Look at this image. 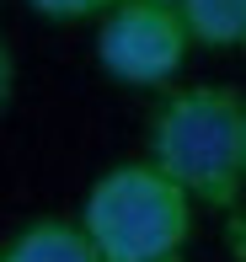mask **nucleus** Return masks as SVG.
Here are the masks:
<instances>
[{"label":"nucleus","instance_id":"obj_5","mask_svg":"<svg viewBox=\"0 0 246 262\" xmlns=\"http://www.w3.org/2000/svg\"><path fill=\"white\" fill-rule=\"evenodd\" d=\"M182 16L198 49L246 54V0H182Z\"/></svg>","mask_w":246,"mask_h":262},{"label":"nucleus","instance_id":"obj_9","mask_svg":"<svg viewBox=\"0 0 246 262\" xmlns=\"http://www.w3.org/2000/svg\"><path fill=\"white\" fill-rule=\"evenodd\" d=\"M177 262H182V257H177Z\"/></svg>","mask_w":246,"mask_h":262},{"label":"nucleus","instance_id":"obj_7","mask_svg":"<svg viewBox=\"0 0 246 262\" xmlns=\"http://www.w3.org/2000/svg\"><path fill=\"white\" fill-rule=\"evenodd\" d=\"M225 252H230V262H246V204L225 214Z\"/></svg>","mask_w":246,"mask_h":262},{"label":"nucleus","instance_id":"obj_4","mask_svg":"<svg viewBox=\"0 0 246 262\" xmlns=\"http://www.w3.org/2000/svg\"><path fill=\"white\" fill-rule=\"evenodd\" d=\"M0 262H102V252H97V241L86 235L80 220L43 214V220H27L0 246Z\"/></svg>","mask_w":246,"mask_h":262},{"label":"nucleus","instance_id":"obj_6","mask_svg":"<svg viewBox=\"0 0 246 262\" xmlns=\"http://www.w3.org/2000/svg\"><path fill=\"white\" fill-rule=\"evenodd\" d=\"M118 0H27V11L49 21H86V16H107Z\"/></svg>","mask_w":246,"mask_h":262},{"label":"nucleus","instance_id":"obj_1","mask_svg":"<svg viewBox=\"0 0 246 262\" xmlns=\"http://www.w3.org/2000/svg\"><path fill=\"white\" fill-rule=\"evenodd\" d=\"M145 161H155L193 204L236 209L246 182V102L225 86H177L145 123Z\"/></svg>","mask_w":246,"mask_h":262},{"label":"nucleus","instance_id":"obj_8","mask_svg":"<svg viewBox=\"0 0 246 262\" xmlns=\"http://www.w3.org/2000/svg\"><path fill=\"white\" fill-rule=\"evenodd\" d=\"M166 6H182V0H166Z\"/></svg>","mask_w":246,"mask_h":262},{"label":"nucleus","instance_id":"obj_3","mask_svg":"<svg viewBox=\"0 0 246 262\" xmlns=\"http://www.w3.org/2000/svg\"><path fill=\"white\" fill-rule=\"evenodd\" d=\"M193 32L182 6L166 0H118L107 16H97V64L118 86H166L182 70Z\"/></svg>","mask_w":246,"mask_h":262},{"label":"nucleus","instance_id":"obj_2","mask_svg":"<svg viewBox=\"0 0 246 262\" xmlns=\"http://www.w3.org/2000/svg\"><path fill=\"white\" fill-rule=\"evenodd\" d=\"M80 225L102 262H177L193 235V193L155 161H118L91 182Z\"/></svg>","mask_w":246,"mask_h":262}]
</instances>
